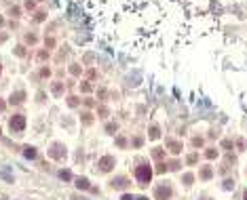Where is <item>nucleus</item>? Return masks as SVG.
Masks as SVG:
<instances>
[{
    "instance_id": "nucleus-30",
    "label": "nucleus",
    "mask_w": 247,
    "mask_h": 200,
    "mask_svg": "<svg viewBox=\"0 0 247 200\" xmlns=\"http://www.w3.org/2000/svg\"><path fill=\"white\" fill-rule=\"evenodd\" d=\"M0 70H2V68H0Z\"/></svg>"
},
{
    "instance_id": "nucleus-18",
    "label": "nucleus",
    "mask_w": 247,
    "mask_h": 200,
    "mask_svg": "<svg viewBox=\"0 0 247 200\" xmlns=\"http://www.w3.org/2000/svg\"><path fill=\"white\" fill-rule=\"evenodd\" d=\"M2 177H4V179H7V181H11V183H13V177L9 175V171H2Z\"/></svg>"
},
{
    "instance_id": "nucleus-12",
    "label": "nucleus",
    "mask_w": 247,
    "mask_h": 200,
    "mask_svg": "<svg viewBox=\"0 0 247 200\" xmlns=\"http://www.w3.org/2000/svg\"><path fill=\"white\" fill-rule=\"evenodd\" d=\"M59 177H61L63 181H70V179H72V175H70V171H59Z\"/></svg>"
},
{
    "instance_id": "nucleus-21",
    "label": "nucleus",
    "mask_w": 247,
    "mask_h": 200,
    "mask_svg": "<svg viewBox=\"0 0 247 200\" xmlns=\"http://www.w3.org/2000/svg\"><path fill=\"white\" fill-rule=\"evenodd\" d=\"M106 131H108V133H114V131H116V124H108Z\"/></svg>"
},
{
    "instance_id": "nucleus-24",
    "label": "nucleus",
    "mask_w": 247,
    "mask_h": 200,
    "mask_svg": "<svg viewBox=\"0 0 247 200\" xmlns=\"http://www.w3.org/2000/svg\"><path fill=\"white\" fill-rule=\"evenodd\" d=\"M82 120H85V124H89V122H91V114H85Z\"/></svg>"
},
{
    "instance_id": "nucleus-8",
    "label": "nucleus",
    "mask_w": 247,
    "mask_h": 200,
    "mask_svg": "<svg viewBox=\"0 0 247 200\" xmlns=\"http://www.w3.org/2000/svg\"><path fill=\"white\" fill-rule=\"evenodd\" d=\"M125 185H127V179H125V177H118V179L112 181V188H125Z\"/></svg>"
},
{
    "instance_id": "nucleus-4",
    "label": "nucleus",
    "mask_w": 247,
    "mask_h": 200,
    "mask_svg": "<svg viewBox=\"0 0 247 200\" xmlns=\"http://www.w3.org/2000/svg\"><path fill=\"white\" fill-rule=\"evenodd\" d=\"M49 154H51L53 158H61V156H65V150H63L61 145H57V143H55V145L49 150Z\"/></svg>"
},
{
    "instance_id": "nucleus-11",
    "label": "nucleus",
    "mask_w": 247,
    "mask_h": 200,
    "mask_svg": "<svg viewBox=\"0 0 247 200\" xmlns=\"http://www.w3.org/2000/svg\"><path fill=\"white\" fill-rule=\"evenodd\" d=\"M169 147H171V152H173V154H177L179 150H182V145H179L177 141H169Z\"/></svg>"
},
{
    "instance_id": "nucleus-25",
    "label": "nucleus",
    "mask_w": 247,
    "mask_h": 200,
    "mask_svg": "<svg viewBox=\"0 0 247 200\" xmlns=\"http://www.w3.org/2000/svg\"><path fill=\"white\" fill-rule=\"evenodd\" d=\"M121 200H135V198H133V196H129V194H125V196H123Z\"/></svg>"
},
{
    "instance_id": "nucleus-15",
    "label": "nucleus",
    "mask_w": 247,
    "mask_h": 200,
    "mask_svg": "<svg viewBox=\"0 0 247 200\" xmlns=\"http://www.w3.org/2000/svg\"><path fill=\"white\" fill-rule=\"evenodd\" d=\"M80 91H82V93H89V91H91V84H87V82L80 84Z\"/></svg>"
},
{
    "instance_id": "nucleus-13",
    "label": "nucleus",
    "mask_w": 247,
    "mask_h": 200,
    "mask_svg": "<svg viewBox=\"0 0 247 200\" xmlns=\"http://www.w3.org/2000/svg\"><path fill=\"white\" fill-rule=\"evenodd\" d=\"M201 177H203V179H209L211 177V169H203L201 171Z\"/></svg>"
},
{
    "instance_id": "nucleus-23",
    "label": "nucleus",
    "mask_w": 247,
    "mask_h": 200,
    "mask_svg": "<svg viewBox=\"0 0 247 200\" xmlns=\"http://www.w3.org/2000/svg\"><path fill=\"white\" fill-rule=\"evenodd\" d=\"M215 156H218V152H213V150L207 152V158H215Z\"/></svg>"
},
{
    "instance_id": "nucleus-7",
    "label": "nucleus",
    "mask_w": 247,
    "mask_h": 200,
    "mask_svg": "<svg viewBox=\"0 0 247 200\" xmlns=\"http://www.w3.org/2000/svg\"><path fill=\"white\" fill-rule=\"evenodd\" d=\"M24 97H26V95H24V93L19 91V93L11 95V99H9V101H11V103H21V101H24Z\"/></svg>"
},
{
    "instance_id": "nucleus-2",
    "label": "nucleus",
    "mask_w": 247,
    "mask_h": 200,
    "mask_svg": "<svg viewBox=\"0 0 247 200\" xmlns=\"http://www.w3.org/2000/svg\"><path fill=\"white\" fill-rule=\"evenodd\" d=\"M9 124H11V131H17V133H19V131H24V128H26V116L17 114V116H13V118H11V122H9Z\"/></svg>"
},
{
    "instance_id": "nucleus-29",
    "label": "nucleus",
    "mask_w": 247,
    "mask_h": 200,
    "mask_svg": "<svg viewBox=\"0 0 247 200\" xmlns=\"http://www.w3.org/2000/svg\"><path fill=\"white\" fill-rule=\"evenodd\" d=\"M245 200H247V190H245Z\"/></svg>"
},
{
    "instance_id": "nucleus-22",
    "label": "nucleus",
    "mask_w": 247,
    "mask_h": 200,
    "mask_svg": "<svg viewBox=\"0 0 247 200\" xmlns=\"http://www.w3.org/2000/svg\"><path fill=\"white\" fill-rule=\"evenodd\" d=\"M9 13H11V15H13V17H17V15H19V9H17V7H13V9H11V11H9Z\"/></svg>"
},
{
    "instance_id": "nucleus-10",
    "label": "nucleus",
    "mask_w": 247,
    "mask_h": 200,
    "mask_svg": "<svg viewBox=\"0 0 247 200\" xmlns=\"http://www.w3.org/2000/svg\"><path fill=\"white\" fill-rule=\"evenodd\" d=\"M53 93H55V95H61V93H63V84H61V82H55V84H53Z\"/></svg>"
},
{
    "instance_id": "nucleus-26",
    "label": "nucleus",
    "mask_w": 247,
    "mask_h": 200,
    "mask_svg": "<svg viewBox=\"0 0 247 200\" xmlns=\"http://www.w3.org/2000/svg\"><path fill=\"white\" fill-rule=\"evenodd\" d=\"M2 109H4V101H2V99H0V112H2Z\"/></svg>"
},
{
    "instance_id": "nucleus-20",
    "label": "nucleus",
    "mask_w": 247,
    "mask_h": 200,
    "mask_svg": "<svg viewBox=\"0 0 247 200\" xmlns=\"http://www.w3.org/2000/svg\"><path fill=\"white\" fill-rule=\"evenodd\" d=\"M26 40L32 44V42H36V36H34V34H28V36H26Z\"/></svg>"
},
{
    "instance_id": "nucleus-19",
    "label": "nucleus",
    "mask_w": 247,
    "mask_h": 200,
    "mask_svg": "<svg viewBox=\"0 0 247 200\" xmlns=\"http://www.w3.org/2000/svg\"><path fill=\"white\" fill-rule=\"evenodd\" d=\"M150 137H152V139L159 137V128H152V131H150Z\"/></svg>"
},
{
    "instance_id": "nucleus-28",
    "label": "nucleus",
    "mask_w": 247,
    "mask_h": 200,
    "mask_svg": "<svg viewBox=\"0 0 247 200\" xmlns=\"http://www.w3.org/2000/svg\"><path fill=\"white\" fill-rule=\"evenodd\" d=\"M2 21H4V19H2V17H0V26H2Z\"/></svg>"
},
{
    "instance_id": "nucleus-9",
    "label": "nucleus",
    "mask_w": 247,
    "mask_h": 200,
    "mask_svg": "<svg viewBox=\"0 0 247 200\" xmlns=\"http://www.w3.org/2000/svg\"><path fill=\"white\" fill-rule=\"evenodd\" d=\"M24 156H26V158H30V160H32V158H36V150H34V147H26V150H24Z\"/></svg>"
},
{
    "instance_id": "nucleus-6",
    "label": "nucleus",
    "mask_w": 247,
    "mask_h": 200,
    "mask_svg": "<svg viewBox=\"0 0 247 200\" xmlns=\"http://www.w3.org/2000/svg\"><path fill=\"white\" fill-rule=\"evenodd\" d=\"M156 196L159 198H169L171 196V188H159L156 190Z\"/></svg>"
},
{
    "instance_id": "nucleus-3",
    "label": "nucleus",
    "mask_w": 247,
    "mask_h": 200,
    "mask_svg": "<svg viewBox=\"0 0 247 200\" xmlns=\"http://www.w3.org/2000/svg\"><path fill=\"white\" fill-rule=\"evenodd\" d=\"M101 171H110L112 166H114V158H112V156H104L101 160H99V164H97Z\"/></svg>"
},
{
    "instance_id": "nucleus-16",
    "label": "nucleus",
    "mask_w": 247,
    "mask_h": 200,
    "mask_svg": "<svg viewBox=\"0 0 247 200\" xmlns=\"http://www.w3.org/2000/svg\"><path fill=\"white\" fill-rule=\"evenodd\" d=\"M68 105L76 107V105H78V99H76V97H70V99H68Z\"/></svg>"
},
{
    "instance_id": "nucleus-14",
    "label": "nucleus",
    "mask_w": 247,
    "mask_h": 200,
    "mask_svg": "<svg viewBox=\"0 0 247 200\" xmlns=\"http://www.w3.org/2000/svg\"><path fill=\"white\" fill-rule=\"evenodd\" d=\"M15 55L24 57V55H26V49H24V47H17V49H15Z\"/></svg>"
},
{
    "instance_id": "nucleus-1",
    "label": "nucleus",
    "mask_w": 247,
    "mask_h": 200,
    "mask_svg": "<svg viewBox=\"0 0 247 200\" xmlns=\"http://www.w3.org/2000/svg\"><path fill=\"white\" fill-rule=\"evenodd\" d=\"M135 177H137V181H142V183L146 185V183L152 179V169H150V166H137Z\"/></svg>"
},
{
    "instance_id": "nucleus-5",
    "label": "nucleus",
    "mask_w": 247,
    "mask_h": 200,
    "mask_svg": "<svg viewBox=\"0 0 247 200\" xmlns=\"http://www.w3.org/2000/svg\"><path fill=\"white\" fill-rule=\"evenodd\" d=\"M76 188L78 190H89L91 185H89V181L85 179V177H78V179H76Z\"/></svg>"
},
{
    "instance_id": "nucleus-27",
    "label": "nucleus",
    "mask_w": 247,
    "mask_h": 200,
    "mask_svg": "<svg viewBox=\"0 0 247 200\" xmlns=\"http://www.w3.org/2000/svg\"><path fill=\"white\" fill-rule=\"evenodd\" d=\"M137 200H148V198H144V196H142V198H137Z\"/></svg>"
},
{
    "instance_id": "nucleus-17",
    "label": "nucleus",
    "mask_w": 247,
    "mask_h": 200,
    "mask_svg": "<svg viewBox=\"0 0 247 200\" xmlns=\"http://www.w3.org/2000/svg\"><path fill=\"white\" fill-rule=\"evenodd\" d=\"M70 72H72L74 76H78V74H80V68H78V65H72V68H70Z\"/></svg>"
}]
</instances>
